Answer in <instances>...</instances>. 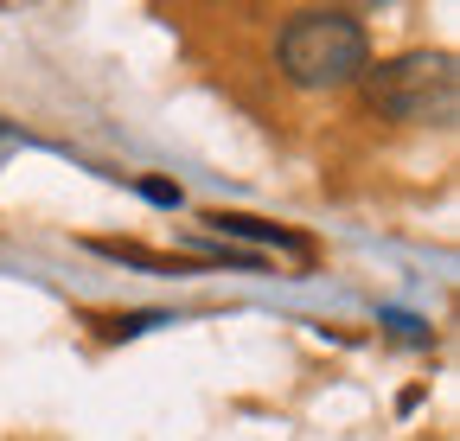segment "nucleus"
<instances>
[{
	"label": "nucleus",
	"instance_id": "obj_4",
	"mask_svg": "<svg viewBox=\"0 0 460 441\" xmlns=\"http://www.w3.org/2000/svg\"><path fill=\"white\" fill-rule=\"evenodd\" d=\"M147 326H166V313H122V320H102V333L109 340H135V333H147Z\"/></svg>",
	"mask_w": 460,
	"mask_h": 441
},
{
	"label": "nucleus",
	"instance_id": "obj_3",
	"mask_svg": "<svg viewBox=\"0 0 460 441\" xmlns=\"http://www.w3.org/2000/svg\"><path fill=\"white\" fill-rule=\"evenodd\" d=\"M205 225L224 237V250H243V256H295V262H314V237L288 231V225H269V217H243V211H205Z\"/></svg>",
	"mask_w": 460,
	"mask_h": 441
},
{
	"label": "nucleus",
	"instance_id": "obj_5",
	"mask_svg": "<svg viewBox=\"0 0 460 441\" xmlns=\"http://www.w3.org/2000/svg\"><path fill=\"white\" fill-rule=\"evenodd\" d=\"M0 141H7V128H0Z\"/></svg>",
	"mask_w": 460,
	"mask_h": 441
},
{
	"label": "nucleus",
	"instance_id": "obj_1",
	"mask_svg": "<svg viewBox=\"0 0 460 441\" xmlns=\"http://www.w3.org/2000/svg\"><path fill=\"white\" fill-rule=\"evenodd\" d=\"M275 71L295 90H345L371 71V26L352 7H301L275 26Z\"/></svg>",
	"mask_w": 460,
	"mask_h": 441
},
{
	"label": "nucleus",
	"instance_id": "obj_2",
	"mask_svg": "<svg viewBox=\"0 0 460 441\" xmlns=\"http://www.w3.org/2000/svg\"><path fill=\"white\" fill-rule=\"evenodd\" d=\"M365 109L384 122L402 128H447L460 109V71L447 51H402V58H384L358 77Z\"/></svg>",
	"mask_w": 460,
	"mask_h": 441
}]
</instances>
